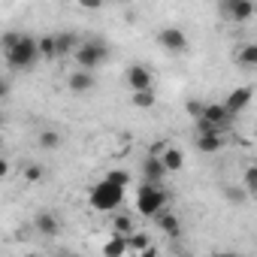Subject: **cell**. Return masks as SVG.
I'll use <instances>...</instances> for the list:
<instances>
[{
	"label": "cell",
	"mask_w": 257,
	"mask_h": 257,
	"mask_svg": "<svg viewBox=\"0 0 257 257\" xmlns=\"http://www.w3.org/2000/svg\"><path fill=\"white\" fill-rule=\"evenodd\" d=\"M251 97H254V91H251V88H233V91L227 94L224 106H227V112H230V115H239V112H245V109H248Z\"/></svg>",
	"instance_id": "cell-10"
},
{
	"label": "cell",
	"mask_w": 257,
	"mask_h": 257,
	"mask_svg": "<svg viewBox=\"0 0 257 257\" xmlns=\"http://www.w3.org/2000/svg\"><path fill=\"white\" fill-rule=\"evenodd\" d=\"M242 185H245V191L257 194V167H248V170L242 173Z\"/></svg>",
	"instance_id": "cell-26"
},
{
	"label": "cell",
	"mask_w": 257,
	"mask_h": 257,
	"mask_svg": "<svg viewBox=\"0 0 257 257\" xmlns=\"http://www.w3.org/2000/svg\"><path fill=\"white\" fill-rule=\"evenodd\" d=\"M236 64L245 67V70H257V43H245L236 52Z\"/></svg>",
	"instance_id": "cell-15"
},
{
	"label": "cell",
	"mask_w": 257,
	"mask_h": 257,
	"mask_svg": "<svg viewBox=\"0 0 257 257\" xmlns=\"http://www.w3.org/2000/svg\"><path fill=\"white\" fill-rule=\"evenodd\" d=\"M127 242H131V251H143V254L152 248V239L143 236V233H131V236H127Z\"/></svg>",
	"instance_id": "cell-21"
},
{
	"label": "cell",
	"mask_w": 257,
	"mask_h": 257,
	"mask_svg": "<svg viewBox=\"0 0 257 257\" xmlns=\"http://www.w3.org/2000/svg\"><path fill=\"white\" fill-rule=\"evenodd\" d=\"M221 4H227V7H230V4H239V0H221Z\"/></svg>",
	"instance_id": "cell-30"
},
{
	"label": "cell",
	"mask_w": 257,
	"mask_h": 257,
	"mask_svg": "<svg viewBox=\"0 0 257 257\" xmlns=\"http://www.w3.org/2000/svg\"><path fill=\"white\" fill-rule=\"evenodd\" d=\"M106 179L115 182V185H121V188L131 185V173H124V170H112V173H106Z\"/></svg>",
	"instance_id": "cell-27"
},
{
	"label": "cell",
	"mask_w": 257,
	"mask_h": 257,
	"mask_svg": "<svg viewBox=\"0 0 257 257\" xmlns=\"http://www.w3.org/2000/svg\"><path fill=\"white\" fill-rule=\"evenodd\" d=\"M200 118H203V121H209V124H215V127H221V131H224L227 118H233V115L227 112V106H224V103H206V106H203V112H200Z\"/></svg>",
	"instance_id": "cell-12"
},
{
	"label": "cell",
	"mask_w": 257,
	"mask_h": 257,
	"mask_svg": "<svg viewBox=\"0 0 257 257\" xmlns=\"http://www.w3.org/2000/svg\"><path fill=\"white\" fill-rule=\"evenodd\" d=\"M158 43H161V49L170 52V55H182V52L188 49V37H185L182 28H164V31L158 34Z\"/></svg>",
	"instance_id": "cell-6"
},
{
	"label": "cell",
	"mask_w": 257,
	"mask_h": 257,
	"mask_svg": "<svg viewBox=\"0 0 257 257\" xmlns=\"http://www.w3.org/2000/svg\"><path fill=\"white\" fill-rule=\"evenodd\" d=\"M254 13H257L254 0H239V4H230V7L221 4V16H224L227 22H251Z\"/></svg>",
	"instance_id": "cell-7"
},
{
	"label": "cell",
	"mask_w": 257,
	"mask_h": 257,
	"mask_svg": "<svg viewBox=\"0 0 257 257\" xmlns=\"http://www.w3.org/2000/svg\"><path fill=\"white\" fill-rule=\"evenodd\" d=\"M76 4H79L82 10H100V7L106 4V0H76Z\"/></svg>",
	"instance_id": "cell-28"
},
{
	"label": "cell",
	"mask_w": 257,
	"mask_h": 257,
	"mask_svg": "<svg viewBox=\"0 0 257 257\" xmlns=\"http://www.w3.org/2000/svg\"><path fill=\"white\" fill-rule=\"evenodd\" d=\"M224 197H227L233 206H242V203H245V188H233V185H224Z\"/></svg>",
	"instance_id": "cell-25"
},
{
	"label": "cell",
	"mask_w": 257,
	"mask_h": 257,
	"mask_svg": "<svg viewBox=\"0 0 257 257\" xmlns=\"http://www.w3.org/2000/svg\"><path fill=\"white\" fill-rule=\"evenodd\" d=\"M112 233H118V236H131V233H134V218H131V215H115Z\"/></svg>",
	"instance_id": "cell-19"
},
{
	"label": "cell",
	"mask_w": 257,
	"mask_h": 257,
	"mask_svg": "<svg viewBox=\"0 0 257 257\" xmlns=\"http://www.w3.org/2000/svg\"><path fill=\"white\" fill-rule=\"evenodd\" d=\"M4 52H7L10 70H34V64L43 58L40 55V37H28V34H22L19 43L4 49Z\"/></svg>",
	"instance_id": "cell-1"
},
{
	"label": "cell",
	"mask_w": 257,
	"mask_h": 257,
	"mask_svg": "<svg viewBox=\"0 0 257 257\" xmlns=\"http://www.w3.org/2000/svg\"><path fill=\"white\" fill-rule=\"evenodd\" d=\"M155 221H158V227H161L167 236H182V221H179L173 212H167V209H164V212H161Z\"/></svg>",
	"instance_id": "cell-14"
},
{
	"label": "cell",
	"mask_w": 257,
	"mask_h": 257,
	"mask_svg": "<svg viewBox=\"0 0 257 257\" xmlns=\"http://www.w3.org/2000/svg\"><path fill=\"white\" fill-rule=\"evenodd\" d=\"M58 146H61V137H58L55 131H43V134H40V149H49V152H52V149H58Z\"/></svg>",
	"instance_id": "cell-23"
},
{
	"label": "cell",
	"mask_w": 257,
	"mask_h": 257,
	"mask_svg": "<svg viewBox=\"0 0 257 257\" xmlns=\"http://www.w3.org/2000/svg\"><path fill=\"white\" fill-rule=\"evenodd\" d=\"M34 230L40 233V236H58V230H61V224H58V218L52 215V212H40L37 218H34Z\"/></svg>",
	"instance_id": "cell-13"
},
{
	"label": "cell",
	"mask_w": 257,
	"mask_h": 257,
	"mask_svg": "<svg viewBox=\"0 0 257 257\" xmlns=\"http://www.w3.org/2000/svg\"><path fill=\"white\" fill-rule=\"evenodd\" d=\"M67 85H70V91L73 94H88L94 85H97V79H94V70H73L70 73V79H67Z\"/></svg>",
	"instance_id": "cell-9"
},
{
	"label": "cell",
	"mask_w": 257,
	"mask_h": 257,
	"mask_svg": "<svg viewBox=\"0 0 257 257\" xmlns=\"http://www.w3.org/2000/svg\"><path fill=\"white\" fill-rule=\"evenodd\" d=\"M124 79H127V88L131 91H152L155 88V76H152V70L146 64H131L127 73H124Z\"/></svg>",
	"instance_id": "cell-5"
},
{
	"label": "cell",
	"mask_w": 257,
	"mask_h": 257,
	"mask_svg": "<svg viewBox=\"0 0 257 257\" xmlns=\"http://www.w3.org/2000/svg\"><path fill=\"white\" fill-rule=\"evenodd\" d=\"M134 106L152 109V106H155V91H134Z\"/></svg>",
	"instance_id": "cell-22"
},
{
	"label": "cell",
	"mask_w": 257,
	"mask_h": 257,
	"mask_svg": "<svg viewBox=\"0 0 257 257\" xmlns=\"http://www.w3.org/2000/svg\"><path fill=\"white\" fill-rule=\"evenodd\" d=\"M127 251H131V242H127V236H118V233H112V239L103 245V254L106 257H121Z\"/></svg>",
	"instance_id": "cell-16"
},
{
	"label": "cell",
	"mask_w": 257,
	"mask_h": 257,
	"mask_svg": "<svg viewBox=\"0 0 257 257\" xmlns=\"http://www.w3.org/2000/svg\"><path fill=\"white\" fill-rule=\"evenodd\" d=\"M167 173H170V170L164 167L161 155H152V158H146V161H143V182H155V185H161Z\"/></svg>",
	"instance_id": "cell-11"
},
{
	"label": "cell",
	"mask_w": 257,
	"mask_h": 257,
	"mask_svg": "<svg viewBox=\"0 0 257 257\" xmlns=\"http://www.w3.org/2000/svg\"><path fill=\"white\" fill-rule=\"evenodd\" d=\"M161 161H164V167L170 170V173H179L182 167H185V155H182V149H164L161 152Z\"/></svg>",
	"instance_id": "cell-17"
},
{
	"label": "cell",
	"mask_w": 257,
	"mask_h": 257,
	"mask_svg": "<svg viewBox=\"0 0 257 257\" xmlns=\"http://www.w3.org/2000/svg\"><path fill=\"white\" fill-rule=\"evenodd\" d=\"M73 61L82 67V70H97L109 61V46L103 37H94V40H82L79 49L73 52Z\"/></svg>",
	"instance_id": "cell-2"
},
{
	"label": "cell",
	"mask_w": 257,
	"mask_h": 257,
	"mask_svg": "<svg viewBox=\"0 0 257 257\" xmlns=\"http://www.w3.org/2000/svg\"><path fill=\"white\" fill-rule=\"evenodd\" d=\"M43 176H46V173H43V167H40V164L25 167V182H28V185H40V182H43Z\"/></svg>",
	"instance_id": "cell-24"
},
{
	"label": "cell",
	"mask_w": 257,
	"mask_h": 257,
	"mask_svg": "<svg viewBox=\"0 0 257 257\" xmlns=\"http://www.w3.org/2000/svg\"><path fill=\"white\" fill-rule=\"evenodd\" d=\"M167 203H170V197H167V191L161 185H155V182H143L140 185V191H137V209H140V215L158 218L167 209Z\"/></svg>",
	"instance_id": "cell-3"
},
{
	"label": "cell",
	"mask_w": 257,
	"mask_h": 257,
	"mask_svg": "<svg viewBox=\"0 0 257 257\" xmlns=\"http://www.w3.org/2000/svg\"><path fill=\"white\" fill-rule=\"evenodd\" d=\"M40 55L49 58V61H52V58H61V55H58V40H55V37H40Z\"/></svg>",
	"instance_id": "cell-20"
},
{
	"label": "cell",
	"mask_w": 257,
	"mask_h": 257,
	"mask_svg": "<svg viewBox=\"0 0 257 257\" xmlns=\"http://www.w3.org/2000/svg\"><path fill=\"white\" fill-rule=\"evenodd\" d=\"M55 40H58V55L64 58V55H73L76 49H79V37L76 34H55Z\"/></svg>",
	"instance_id": "cell-18"
},
{
	"label": "cell",
	"mask_w": 257,
	"mask_h": 257,
	"mask_svg": "<svg viewBox=\"0 0 257 257\" xmlns=\"http://www.w3.org/2000/svg\"><path fill=\"white\" fill-rule=\"evenodd\" d=\"M221 149H224L221 131H200L197 134V152L200 155H218Z\"/></svg>",
	"instance_id": "cell-8"
},
{
	"label": "cell",
	"mask_w": 257,
	"mask_h": 257,
	"mask_svg": "<svg viewBox=\"0 0 257 257\" xmlns=\"http://www.w3.org/2000/svg\"><path fill=\"white\" fill-rule=\"evenodd\" d=\"M121 200H124V188L109 182V179H103V182H97L91 188V206L97 212H112V209L121 206Z\"/></svg>",
	"instance_id": "cell-4"
},
{
	"label": "cell",
	"mask_w": 257,
	"mask_h": 257,
	"mask_svg": "<svg viewBox=\"0 0 257 257\" xmlns=\"http://www.w3.org/2000/svg\"><path fill=\"white\" fill-rule=\"evenodd\" d=\"M19 37H22V34H13V31H10V34H4V49L16 46V43H19Z\"/></svg>",
	"instance_id": "cell-29"
}]
</instances>
